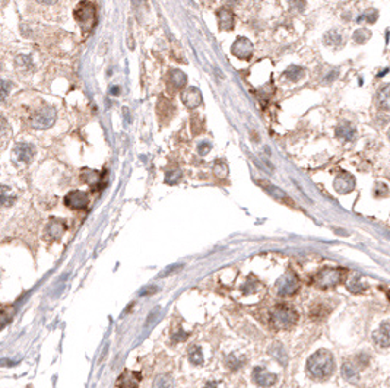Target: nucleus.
<instances>
[{
	"label": "nucleus",
	"instance_id": "nucleus-18",
	"mask_svg": "<svg viewBox=\"0 0 390 388\" xmlns=\"http://www.w3.org/2000/svg\"><path fill=\"white\" fill-rule=\"evenodd\" d=\"M336 136H338V139H340L342 142H349V140H352L354 137H355V129L352 127V124L351 123H348V121H340L339 124H338V127H336Z\"/></svg>",
	"mask_w": 390,
	"mask_h": 388
},
{
	"label": "nucleus",
	"instance_id": "nucleus-36",
	"mask_svg": "<svg viewBox=\"0 0 390 388\" xmlns=\"http://www.w3.org/2000/svg\"><path fill=\"white\" fill-rule=\"evenodd\" d=\"M181 269H183V264H172V266H168L167 269H164V270L161 272V275H159L158 277L170 276V275H172V273H175V272H178V270H181Z\"/></svg>",
	"mask_w": 390,
	"mask_h": 388
},
{
	"label": "nucleus",
	"instance_id": "nucleus-47",
	"mask_svg": "<svg viewBox=\"0 0 390 388\" xmlns=\"http://www.w3.org/2000/svg\"><path fill=\"white\" fill-rule=\"evenodd\" d=\"M3 365L12 366V365H15V362H12V360H9V359H2V360H0V366H3Z\"/></svg>",
	"mask_w": 390,
	"mask_h": 388
},
{
	"label": "nucleus",
	"instance_id": "nucleus-15",
	"mask_svg": "<svg viewBox=\"0 0 390 388\" xmlns=\"http://www.w3.org/2000/svg\"><path fill=\"white\" fill-rule=\"evenodd\" d=\"M323 44L330 48H342L345 46V35L338 28L329 30L323 35Z\"/></svg>",
	"mask_w": 390,
	"mask_h": 388
},
{
	"label": "nucleus",
	"instance_id": "nucleus-26",
	"mask_svg": "<svg viewBox=\"0 0 390 388\" xmlns=\"http://www.w3.org/2000/svg\"><path fill=\"white\" fill-rule=\"evenodd\" d=\"M371 38V31L367 30V28H358L352 32V41L354 44H358V46H362L365 44L368 40Z\"/></svg>",
	"mask_w": 390,
	"mask_h": 388
},
{
	"label": "nucleus",
	"instance_id": "nucleus-35",
	"mask_svg": "<svg viewBox=\"0 0 390 388\" xmlns=\"http://www.w3.org/2000/svg\"><path fill=\"white\" fill-rule=\"evenodd\" d=\"M181 178V171L180 169H172V171H168L165 174V182L167 184H175L178 182Z\"/></svg>",
	"mask_w": 390,
	"mask_h": 388
},
{
	"label": "nucleus",
	"instance_id": "nucleus-40",
	"mask_svg": "<svg viewBox=\"0 0 390 388\" xmlns=\"http://www.w3.org/2000/svg\"><path fill=\"white\" fill-rule=\"evenodd\" d=\"M211 147H212V145H211L209 142H202V143L199 145L198 150H199V153H201V155H203V156H205V155H206V153L211 150Z\"/></svg>",
	"mask_w": 390,
	"mask_h": 388
},
{
	"label": "nucleus",
	"instance_id": "nucleus-2",
	"mask_svg": "<svg viewBox=\"0 0 390 388\" xmlns=\"http://www.w3.org/2000/svg\"><path fill=\"white\" fill-rule=\"evenodd\" d=\"M271 320H272V325L276 330H287V328H291L297 323L298 314L294 308L288 305H278L273 309Z\"/></svg>",
	"mask_w": 390,
	"mask_h": 388
},
{
	"label": "nucleus",
	"instance_id": "nucleus-50",
	"mask_svg": "<svg viewBox=\"0 0 390 388\" xmlns=\"http://www.w3.org/2000/svg\"><path fill=\"white\" fill-rule=\"evenodd\" d=\"M227 2V5H230V6H234V5H237L240 0H225Z\"/></svg>",
	"mask_w": 390,
	"mask_h": 388
},
{
	"label": "nucleus",
	"instance_id": "nucleus-46",
	"mask_svg": "<svg viewBox=\"0 0 390 388\" xmlns=\"http://www.w3.org/2000/svg\"><path fill=\"white\" fill-rule=\"evenodd\" d=\"M38 3H41V5H54L57 0H37Z\"/></svg>",
	"mask_w": 390,
	"mask_h": 388
},
{
	"label": "nucleus",
	"instance_id": "nucleus-42",
	"mask_svg": "<svg viewBox=\"0 0 390 388\" xmlns=\"http://www.w3.org/2000/svg\"><path fill=\"white\" fill-rule=\"evenodd\" d=\"M338 75H339V72H338V70H332V72H329V73H327V76L323 79V83H326V85H327V83H332V82H333V81L338 78Z\"/></svg>",
	"mask_w": 390,
	"mask_h": 388
},
{
	"label": "nucleus",
	"instance_id": "nucleus-20",
	"mask_svg": "<svg viewBox=\"0 0 390 388\" xmlns=\"http://www.w3.org/2000/svg\"><path fill=\"white\" fill-rule=\"evenodd\" d=\"M142 379V375L140 373H137V372H124L121 376H120V379L117 381V385L119 387H126V388H129V387H137V382Z\"/></svg>",
	"mask_w": 390,
	"mask_h": 388
},
{
	"label": "nucleus",
	"instance_id": "nucleus-22",
	"mask_svg": "<svg viewBox=\"0 0 390 388\" xmlns=\"http://www.w3.org/2000/svg\"><path fill=\"white\" fill-rule=\"evenodd\" d=\"M262 185H263V188L271 194V196H273L276 200H282V202H287L288 205H292V200L287 196V194L282 191V190H279L276 185H272V184H269V182H260Z\"/></svg>",
	"mask_w": 390,
	"mask_h": 388
},
{
	"label": "nucleus",
	"instance_id": "nucleus-32",
	"mask_svg": "<svg viewBox=\"0 0 390 388\" xmlns=\"http://www.w3.org/2000/svg\"><path fill=\"white\" fill-rule=\"evenodd\" d=\"M188 359L193 365H202L203 363V353L199 347H193L190 350V355H188Z\"/></svg>",
	"mask_w": 390,
	"mask_h": 388
},
{
	"label": "nucleus",
	"instance_id": "nucleus-23",
	"mask_svg": "<svg viewBox=\"0 0 390 388\" xmlns=\"http://www.w3.org/2000/svg\"><path fill=\"white\" fill-rule=\"evenodd\" d=\"M17 200V196L12 193V188L6 187V185H2L0 187V206H12Z\"/></svg>",
	"mask_w": 390,
	"mask_h": 388
},
{
	"label": "nucleus",
	"instance_id": "nucleus-44",
	"mask_svg": "<svg viewBox=\"0 0 390 388\" xmlns=\"http://www.w3.org/2000/svg\"><path fill=\"white\" fill-rule=\"evenodd\" d=\"M155 292H158V288H155V286H146L145 289L140 291V296H149V295H152Z\"/></svg>",
	"mask_w": 390,
	"mask_h": 388
},
{
	"label": "nucleus",
	"instance_id": "nucleus-7",
	"mask_svg": "<svg viewBox=\"0 0 390 388\" xmlns=\"http://www.w3.org/2000/svg\"><path fill=\"white\" fill-rule=\"evenodd\" d=\"M298 279L292 272L285 273L276 283V292L279 296H292L298 291Z\"/></svg>",
	"mask_w": 390,
	"mask_h": 388
},
{
	"label": "nucleus",
	"instance_id": "nucleus-21",
	"mask_svg": "<svg viewBox=\"0 0 390 388\" xmlns=\"http://www.w3.org/2000/svg\"><path fill=\"white\" fill-rule=\"evenodd\" d=\"M305 76V69L297 65H291L285 72H284V78L288 79L289 82H300L303 78Z\"/></svg>",
	"mask_w": 390,
	"mask_h": 388
},
{
	"label": "nucleus",
	"instance_id": "nucleus-3",
	"mask_svg": "<svg viewBox=\"0 0 390 388\" xmlns=\"http://www.w3.org/2000/svg\"><path fill=\"white\" fill-rule=\"evenodd\" d=\"M75 18L79 22L81 28L84 32H89L95 22H97V16H95V8L92 3L89 2H84L78 6V9L75 11Z\"/></svg>",
	"mask_w": 390,
	"mask_h": 388
},
{
	"label": "nucleus",
	"instance_id": "nucleus-48",
	"mask_svg": "<svg viewBox=\"0 0 390 388\" xmlns=\"http://www.w3.org/2000/svg\"><path fill=\"white\" fill-rule=\"evenodd\" d=\"M158 312H159V308H156V309L153 311V314H151V315H149V318H148V323H146L148 325H149V324H151V323L153 321V318H155V315H156Z\"/></svg>",
	"mask_w": 390,
	"mask_h": 388
},
{
	"label": "nucleus",
	"instance_id": "nucleus-14",
	"mask_svg": "<svg viewBox=\"0 0 390 388\" xmlns=\"http://www.w3.org/2000/svg\"><path fill=\"white\" fill-rule=\"evenodd\" d=\"M253 381L257 384V385H262V387H271L276 382V375L275 373H271L266 368L263 366H256L253 369Z\"/></svg>",
	"mask_w": 390,
	"mask_h": 388
},
{
	"label": "nucleus",
	"instance_id": "nucleus-17",
	"mask_svg": "<svg viewBox=\"0 0 390 388\" xmlns=\"http://www.w3.org/2000/svg\"><path fill=\"white\" fill-rule=\"evenodd\" d=\"M66 231V224L62 221V219H50L49 225H47V235L53 240H59L62 238V235L65 234Z\"/></svg>",
	"mask_w": 390,
	"mask_h": 388
},
{
	"label": "nucleus",
	"instance_id": "nucleus-51",
	"mask_svg": "<svg viewBox=\"0 0 390 388\" xmlns=\"http://www.w3.org/2000/svg\"><path fill=\"white\" fill-rule=\"evenodd\" d=\"M389 139H390V129H389Z\"/></svg>",
	"mask_w": 390,
	"mask_h": 388
},
{
	"label": "nucleus",
	"instance_id": "nucleus-5",
	"mask_svg": "<svg viewBox=\"0 0 390 388\" xmlns=\"http://www.w3.org/2000/svg\"><path fill=\"white\" fill-rule=\"evenodd\" d=\"M345 276V270L343 269H323L322 272H319V275L316 276V285L322 289H329V288H335L338 286Z\"/></svg>",
	"mask_w": 390,
	"mask_h": 388
},
{
	"label": "nucleus",
	"instance_id": "nucleus-38",
	"mask_svg": "<svg viewBox=\"0 0 390 388\" xmlns=\"http://www.w3.org/2000/svg\"><path fill=\"white\" fill-rule=\"evenodd\" d=\"M305 6H307L305 0H294L292 2V9L297 11L298 14H303L305 11Z\"/></svg>",
	"mask_w": 390,
	"mask_h": 388
},
{
	"label": "nucleus",
	"instance_id": "nucleus-30",
	"mask_svg": "<svg viewBox=\"0 0 390 388\" xmlns=\"http://www.w3.org/2000/svg\"><path fill=\"white\" fill-rule=\"evenodd\" d=\"M15 65H17L18 70H21V72H28V70H31L33 66H34V65H33V60H31L30 56H18L17 60H15Z\"/></svg>",
	"mask_w": 390,
	"mask_h": 388
},
{
	"label": "nucleus",
	"instance_id": "nucleus-19",
	"mask_svg": "<svg viewBox=\"0 0 390 388\" xmlns=\"http://www.w3.org/2000/svg\"><path fill=\"white\" fill-rule=\"evenodd\" d=\"M377 105L384 111H390V83L384 85L377 92Z\"/></svg>",
	"mask_w": 390,
	"mask_h": 388
},
{
	"label": "nucleus",
	"instance_id": "nucleus-34",
	"mask_svg": "<svg viewBox=\"0 0 390 388\" xmlns=\"http://www.w3.org/2000/svg\"><path fill=\"white\" fill-rule=\"evenodd\" d=\"M12 89V83L9 81H0V101H5Z\"/></svg>",
	"mask_w": 390,
	"mask_h": 388
},
{
	"label": "nucleus",
	"instance_id": "nucleus-29",
	"mask_svg": "<svg viewBox=\"0 0 390 388\" xmlns=\"http://www.w3.org/2000/svg\"><path fill=\"white\" fill-rule=\"evenodd\" d=\"M346 288L352 292V293H361L365 291V285L361 282L359 276H352L348 282H346Z\"/></svg>",
	"mask_w": 390,
	"mask_h": 388
},
{
	"label": "nucleus",
	"instance_id": "nucleus-45",
	"mask_svg": "<svg viewBox=\"0 0 390 388\" xmlns=\"http://www.w3.org/2000/svg\"><path fill=\"white\" fill-rule=\"evenodd\" d=\"M187 339V333H184V331H177L175 334H172V341H183V340H186Z\"/></svg>",
	"mask_w": 390,
	"mask_h": 388
},
{
	"label": "nucleus",
	"instance_id": "nucleus-10",
	"mask_svg": "<svg viewBox=\"0 0 390 388\" xmlns=\"http://www.w3.org/2000/svg\"><path fill=\"white\" fill-rule=\"evenodd\" d=\"M65 205L70 209H86L89 205V196L86 191L73 190L65 196Z\"/></svg>",
	"mask_w": 390,
	"mask_h": 388
},
{
	"label": "nucleus",
	"instance_id": "nucleus-9",
	"mask_svg": "<svg viewBox=\"0 0 390 388\" xmlns=\"http://www.w3.org/2000/svg\"><path fill=\"white\" fill-rule=\"evenodd\" d=\"M231 53H233V56H236L240 60H250L253 53H254V46L249 38L240 37L231 46Z\"/></svg>",
	"mask_w": 390,
	"mask_h": 388
},
{
	"label": "nucleus",
	"instance_id": "nucleus-12",
	"mask_svg": "<svg viewBox=\"0 0 390 388\" xmlns=\"http://www.w3.org/2000/svg\"><path fill=\"white\" fill-rule=\"evenodd\" d=\"M181 101L187 108L193 110V108H196V107H199L202 104V92L198 88L190 86V88L183 91Z\"/></svg>",
	"mask_w": 390,
	"mask_h": 388
},
{
	"label": "nucleus",
	"instance_id": "nucleus-39",
	"mask_svg": "<svg viewBox=\"0 0 390 388\" xmlns=\"http://www.w3.org/2000/svg\"><path fill=\"white\" fill-rule=\"evenodd\" d=\"M155 385H156V387H171V385H172V382L170 381V378H168V376H159V378H158V381L155 382Z\"/></svg>",
	"mask_w": 390,
	"mask_h": 388
},
{
	"label": "nucleus",
	"instance_id": "nucleus-6",
	"mask_svg": "<svg viewBox=\"0 0 390 388\" xmlns=\"http://www.w3.org/2000/svg\"><path fill=\"white\" fill-rule=\"evenodd\" d=\"M12 156H14V162L18 166H25V165H28L34 159V156H35V147L33 145H30V143H18L14 147Z\"/></svg>",
	"mask_w": 390,
	"mask_h": 388
},
{
	"label": "nucleus",
	"instance_id": "nucleus-33",
	"mask_svg": "<svg viewBox=\"0 0 390 388\" xmlns=\"http://www.w3.org/2000/svg\"><path fill=\"white\" fill-rule=\"evenodd\" d=\"M271 353H272V356L273 357H276L281 363H285L287 362V357H285V350H284V347L281 346V344H276V346H273L272 349H271Z\"/></svg>",
	"mask_w": 390,
	"mask_h": 388
},
{
	"label": "nucleus",
	"instance_id": "nucleus-24",
	"mask_svg": "<svg viewBox=\"0 0 390 388\" xmlns=\"http://www.w3.org/2000/svg\"><path fill=\"white\" fill-rule=\"evenodd\" d=\"M361 366L359 363L354 359V360H348L343 363L342 366V375L348 379H352V378H356L358 376V372H359Z\"/></svg>",
	"mask_w": 390,
	"mask_h": 388
},
{
	"label": "nucleus",
	"instance_id": "nucleus-37",
	"mask_svg": "<svg viewBox=\"0 0 390 388\" xmlns=\"http://www.w3.org/2000/svg\"><path fill=\"white\" fill-rule=\"evenodd\" d=\"M375 187L380 188V191L375 190V196H377V197H387V196H389V188H387V185H384L383 182H378Z\"/></svg>",
	"mask_w": 390,
	"mask_h": 388
},
{
	"label": "nucleus",
	"instance_id": "nucleus-31",
	"mask_svg": "<svg viewBox=\"0 0 390 388\" xmlns=\"http://www.w3.org/2000/svg\"><path fill=\"white\" fill-rule=\"evenodd\" d=\"M227 363L231 369H240L244 363H246V357L244 356H238L236 353L230 355L228 359H227Z\"/></svg>",
	"mask_w": 390,
	"mask_h": 388
},
{
	"label": "nucleus",
	"instance_id": "nucleus-11",
	"mask_svg": "<svg viewBox=\"0 0 390 388\" xmlns=\"http://www.w3.org/2000/svg\"><path fill=\"white\" fill-rule=\"evenodd\" d=\"M333 187L339 194H348L355 188V178L349 172H339L335 177Z\"/></svg>",
	"mask_w": 390,
	"mask_h": 388
},
{
	"label": "nucleus",
	"instance_id": "nucleus-8",
	"mask_svg": "<svg viewBox=\"0 0 390 388\" xmlns=\"http://www.w3.org/2000/svg\"><path fill=\"white\" fill-rule=\"evenodd\" d=\"M105 175H107V171H105V169H104L102 172H100V171H94V169L85 168V169H82V172H81V179H82L84 182L89 184V185L92 187L94 191H101V190L105 187V184H107V182L104 181Z\"/></svg>",
	"mask_w": 390,
	"mask_h": 388
},
{
	"label": "nucleus",
	"instance_id": "nucleus-4",
	"mask_svg": "<svg viewBox=\"0 0 390 388\" xmlns=\"http://www.w3.org/2000/svg\"><path fill=\"white\" fill-rule=\"evenodd\" d=\"M56 117H57L56 110L50 105H44L33 114L31 126L33 129H37V130H46L54 124Z\"/></svg>",
	"mask_w": 390,
	"mask_h": 388
},
{
	"label": "nucleus",
	"instance_id": "nucleus-1",
	"mask_svg": "<svg viewBox=\"0 0 390 388\" xmlns=\"http://www.w3.org/2000/svg\"><path fill=\"white\" fill-rule=\"evenodd\" d=\"M335 371V359L329 350H317L307 362V372L313 379H326Z\"/></svg>",
	"mask_w": 390,
	"mask_h": 388
},
{
	"label": "nucleus",
	"instance_id": "nucleus-41",
	"mask_svg": "<svg viewBox=\"0 0 390 388\" xmlns=\"http://www.w3.org/2000/svg\"><path fill=\"white\" fill-rule=\"evenodd\" d=\"M11 320V315L5 311H0V328H3Z\"/></svg>",
	"mask_w": 390,
	"mask_h": 388
},
{
	"label": "nucleus",
	"instance_id": "nucleus-52",
	"mask_svg": "<svg viewBox=\"0 0 390 388\" xmlns=\"http://www.w3.org/2000/svg\"><path fill=\"white\" fill-rule=\"evenodd\" d=\"M0 70H2V63H0Z\"/></svg>",
	"mask_w": 390,
	"mask_h": 388
},
{
	"label": "nucleus",
	"instance_id": "nucleus-13",
	"mask_svg": "<svg viewBox=\"0 0 390 388\" xmlns=\"http://www.w3.org/2000/svg\"><path fill=\"white\" fill-rule=\"evenodd\" d=\"M217 18H218V25L222 31H231L236 25V15L227 6L220 8L217 11Z\"/></svg>",
	"mask_w": 390,
	"mask_h": 388
},
{
	"label": "nucleus",
	"instance_id": "nucleus-25",
	"mask_svg": "<svg viewBox=\"0 0 390 388\" xmlns=\"http://www.w3.org/2000/svg\"><path fill=\"white\" fill-rule=\"evenodd\" d=\"M170 83H171L175 89H181V88H184L186 83H187V76H186L181 70L174 69V70L170 72Z\"/></svg>",
	"mask_w": 390,
	"mask_h": 388
},
{
	"label": "nucleus",
	"instance_id": "nucleus-28",
	"mask_svg": "<svg viewBox=\"0 0 390 388\" xmlns=\"http://www.w3.org/2000/svg\"><path fill=\"white\" fill-rule=\"evenodd\" d=\"M214 174L218 179H225L228 177V163L222 159L215 161L214 163Z\"/></svg>",
	"mask_w": 390,
	"mask_h": 388
},
{
	"label": "nucleus",
	"instance_id": "nucleus-43",
	"mask_svg": "<svg viewBox=\"0 0 390 388\" xmlns=\"http://www.w3.org/2000/svg\"><path fill=\"white\" fill-rule=\"evenodd\" d=\"M9 130V124H8V121L0 115V136H3L6 131Z\"/></svg>",
	"mask_w": 390,
	"mask_h": 388
},
{
	"label": "nucleus",
	"instance_id": "nucleus-27",
	"mask_svg": "<svg viewBox=\"0 0 390 388\" xmlns=\"http://www.w3.org/2000/svg\"><path fill=\"white\" fill-rule=\"evenodd\" d=\"M378 16H380V14H378L377 9H367V11L362 12L361 16L356 18V21H358V22H362V21H364V22L368 24V25H374V24L377 22Z\"/></svg>",
	"mask_w": 390,
	"mask_h": 388
},
{
	"label": "nucleus",
	"instance_id": "nucleus-49",
	"mask_svg": "<svg viewBox=\"0 0 390 388\" xmlns=\"http://www.w3.org/2000/svg\"><path fill=\"white\" fill-rule=\"evenodd\" d=\"M110 92H111V95H119V92H120V88H117V86H113Z\"/></svg>",
	"mask_w": 390,
	"mask_h": 388
},
{
	"label": "nucleus",
	"instance_id": "nucleus-53",
	"mask_svg": "<svg viewBox=\"0 0 390 388\" xmlns=\"http://www.w3.org/2000/svg\"><path fill=\"white\" fill-rule=\"evenodd\" d=\"M389 301H390V292H389Z\"/></svg>",
	"mask_w": 390,
	"mask_h": 388
},
{
	"label": "nucleus",
	"instance_id": "nucleus-16",
	"mask_svg": "<svg viewBox=\"0 0 390 388\" xmlns=\"http://www.w3.org/2000/svg\"><path fill=\"white\" fill-rule=\"evenodd\" d=\"M373 340L380 347H389L390 346V323H383L373 333Z\"/></svg>",
	"mask_w": 390,
	"mask_h": 388
}]
</instances>
